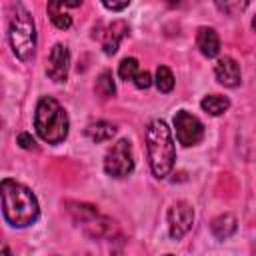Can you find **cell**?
<instances>
[{
    "label": "cell",
    "mask_w": 256,
    "mask_h": 256,
    "mask_svg": "<svg viewBox=\"0 0 256 256\" xmlns=\"http://www.w3.org/2000/svg\"><path fill=\"white\" fill-rule=\"evenodd\" d=\"M0 194H2V212L10 226L26 228L38 220L40 206L30 188L22 186L16 180L4 178L0 184Z\"/></svg>",
    "instance_id": "cell-1"
},
{
    "label": "cell",
    "mask_w": 256,
    "mask_h": 256,
    "mask_svg": "<svg viewBox=\"0 0 256 256\" xmlns=\"http://www.w3.org/2000/svg\"><path fill=\"white\" fill-rule=\"evenodd\" d=\"M146 152L152 174L160 180L166 178L174 168L176 148L168 124L160 118L152 120L146 128Z\"/></svg>",
    "instance_id": "cell-2"
},
{
    "label": "cell",
    "mask_w": 256,
    "mask_h": 256,
    "mask_svg": "<svg viewBox=\"0 0 256 256\" xmlns=\"http://www.w3.org/2000/svg\"><path fill=\"white\" fill-rule=\"evenodd\" d=\"M34 128L38 136L48 144H60L68 136L70 120L66 110L52 96H44L36 104L34 112Z\"/></svg>",
    "instance_id": "cell-3"
},
{
    "label": "cell",
    "mask_w": 256,
    "mask_h": 256,
    "mask_svg": "<svg viewBox=\"0 0 256 256\" xmlns=\"http://www.w3.org/2000/svg\"><path fill=\"white\" fill-rule=\"evenodd\" d=\"M8 40L12 52L18 60L30 62L36 52V26L30 12L22 4L12 6V14L8 20Z\"/></svg>",
    "instance_id": "cell-4"
},
{
    "label": "cell",
    "mask_w": 256,
    "mask_h": 256,
    "mask_svg": "<svg viewBox=\"0 0 256 256\" xmlns=\"http://www.w3.org/2000/svg\"><path fill=\"white\" fill-rule=\"evenodd\" d=\"M104 170L112 178H124L134 170V152L130 140L122 138L104 156Z\"/></svg>",
    "instance_id": "cell-5"
},
{
    "label": "cell",
    "mask_w": 256,
    "mask_h": 256,
    "mask_svg": "<svg viewBox=\"0 0 256 256\" xmlns=\"http://www.w3.org/2000/svg\"><path fill=\"white\" fill-rule=\"evenodd\" d=\"M174 128H176V138L182 146H196L204 138V124L200 122V118H196L188 110L176 112Z\"/></svg>",
    "instance_id": "cell-6"
},
{
    "label": "cell",
    "mask_w": 256,
    "mask_h": 256,
    "mask_svg": "<svg viewBox=\"0 0 256 256\" xmlns=\"http://www.w3.org/2000/svg\"><path fill=\"white\" fill-rule=\"evenodd\" d=\"M168 232L174 240H180L188 234V230L192 228L194 222V210L188 202L178 200L168 208Z\"/></svg>",
    "instance_id": "cell-7"
},
{
    "label": "cell",
    "mask_w": 256,
    "mask_h": 256,
    "mask_svg": "<svg viewBox=\"0 0 256 256\" xmlns=\"http://www.w3.org/2000/svg\"><path fill=\"white\" fill-rule=\"evenodd\" d=\"M68 68H70V52L64 44H54L48 56V64H46V74L50 80L54 82H66L68 78Z\"/></svg>",
    "instance_id": "cell-8"
},
{
    "label": "cell",
    "mask_w": 256,
    "mask_h": 256,
    "mask_svg": "<svg viewBox=\"0 0 256 256\" xmlns=\"http://www.w3.org/2000/svg\"><path fill=\"white\" fill-rule=\"evenodd\" d=\"M214 76L216 80L226 86V88H236L242 80V74H240V66L234 58L230 56H222L218 58V62L214 64Z\"/></svg>",
    "instance_id": "cell-9"
},
{
    "label": "cell",
    "mask_w": 256,
    "mask_h": 256,
    "mask_svg": "<svg viewBox=\"0 0 256 256\" xmlns=\"http://www.w3.org/2000/svg\"><path fill=\"white\" fill-rule=\"evenodd\" d=\"M128 32H130V28H128V24H126L124 20H114L112 24H108L106 30H104L102 36H100V42H102L104 52H106L108 56L114 54V52L118 50L120 42L128 36Z\"/></svg>",
    "instance_id": "cell-10"
},
{
    "label": "cell",
    "mask_w": 256,
    "mask_h": 256,
    "mask_svg": "<svg viewBox=\"0 0 256 256\" xmlns=\"http://www.w3.org/2000/svg\"><path fill=\"white\" fill-rule=\"evenodd\" d=\"M196 46H198V50L202 52V56L214 58V56L220 52V38H218L216 30L202 26V28L198 30V34H196Z\"/></svg>",
    "instance_id": "cell-11"
},
{
    "label": "cell",
    "mask_w": 256,
    "mask_h": 256,
    "mask_svg": "<svg viewBox=\"0 0 256 256\" xmlns=\"http://www.w3.org/2000/svg\"><path fill=\"white\" fill-rule=\"evenodd\" d=\"M84 134L92 142H106V140H110L116 134V126L110 124V122H106V120H96V122H92V124L86 126Z\"/></svg>",
    "instance_id": "cell-12"
},
{
    "label": "cell",
    "mask_w": 256,
    "mask_h": 256,
    "mask_svg": "<svg viewBox=\"0 0 256 256\" xmlns=\"http://www.w3.org/2000/svg\"><path fill=\"white\" fill-rule=\"evenodd\" d=\"M210 230L218 240H226L236 232V218L232 214H220L218 218L212 220Z\"/></svg>",
    "instance_id": "cell-13"
},
{
    "label": "cell",
    "mask_w": 256,
    "mask_h": 256,
    "mask_svg": "<svg viewBox=\"0 0 256 256\" xmlns=\"http://www.w3.org/2000/svg\"><path fill=\"white\" fill-rule=\"evenodd\" d=\"M200 106L210 116H220V114H224L230 108V100L226 96H220V94H208V96L202 98Z\"/></svg>",
    "instance_id": "cell-14"
},
{
    "label": "cell",
    "mask_w": 256,
    "mask_h": 256,
    "mask_svg": "<svg viewBox=\"0 0 256 256\" xmlns=\"http://www.w3.org/2000/svg\"><path fill=\"white\" fill-rule=\"evenodd\" d=\"M48 16H50L52 24L60 30H68L72 26V16L64 10L62 2H48Z\"/></svg>",
    "instance_id": "cell-15"
},
{
    "label": "cell",
    "mask_w": 256,
    "mask_h": 256,
    "mask_svg": "<svg viewBox=\"0 0 256 256\" xmlns=\"http://www.w3.org/2000/svg\"><path fill=\"white\" fill-rule=\"evenodd\" d=\"M94 90H96V94H98L102 100H108V98L114 96V92H116V84H114V76H112L110 70H102V72H100V76L96 78V86H94Z\"/></svg>",
    "instance_id": "cell-16"
},
{
    "label": "cell",
    "mask_w": 256,
    "mask_h": 256,
    "mask_svg": "<svg viewBox=\"0 0 256 256\" xmlns=\"http://www.w3.org/2000/svg\"><path fill=\"white\" fill-rule=\"evenodd\" d=\"M154 82H156V88L160 92H164V94L172 92V88H174V74H172V70L168 66H158Z\"/></svg>",
    "instance_id": "cell-17"
},
{
    "label": "cell",
    "mask_w": 256,
    "mask_h": 256,
    "mask_svg": "<svg viewBox=\"0 0 256 256\" xmlns=\"http://www.w3.org/2000/svg\"><path fill=\"white\" fill-rule=\"evenodd\" d=\"M138 60L136 58H124L122 62H120V66H118V76L122 78V80H132L134 82V78L138 76Z\"/></svg>",
    "instance_id": "cell-18"
},
{
    "label": "cell",
    "mask_w": 256,
    "mask_h": 256,
    "mask_svg": "<svg viewBox=\"0 0 256 256\" xmlns=\"http://www.w3.org/2000/svg\"><path fill=\"white\" fill-rule=\"evenodd\" d=\"M150 84H152V76H150V72H148V70H140L138 76L134 78V86L140 88V90H146V88H150Z\"/></svg>",
    "instance_id": "cell-19"
},
{
    "label": "cell",
    "mask_w": 256,
    "mask_h": 256,
    "mask_svg": "<svg viewBox=\"0 0 256 256\" xmlns=\"http://www.w3.org/2000/svg\"><path fill=\"white\" fill-rule=\"evenodd\" d=\"M16 142H18L24 150H36V148H38V146H36V140H34L32 134H28V132H20L18 138H16Z\"/></svg>",
    "instance_id": "cell-20"
},
{
    "label": "cell",
    "mask_w": 256,
    "mask_h": 256,
    "mask_svg": "<svg viewBox=\"0 0 256 256\" xmlns=\"http://www.w3.org/2000/svg\"><path fill=\"white\" fill-rule=\"evenodd\" d=\"M128 6H130L128 0H126V2H104V8H108V10H112V12H120V10L128 8Z\"/></svg>",
    "instance_id": "cell-21"
},
{
    "label": "cell",
    "mask_w": 256,
    "mask_h": 256,
    "mask_svg": "<svg viewBox=\"0 0 256 256\" xmlns=\"http://www.w3.org/2000/svg\"><path fill=\"white\" fill-rule=\"evenodd\" d=\"M2 256H10V250H8L6 244H2Z\"/></svg>",
    "instance_id": "cell-22"
},
{
    "label": "cell",
    "mask_w": 256,
    "mask_h": 256,
    "mask_svg": "<svg viewBox=\"0 0 256 256\" xmlns=\"http://www.w3.org/2000/svg\"><path fill=\"white\" fill-rule=\"evenodd\" d=\"M252 28L256 30V16H254V20H252Z\"/></svg>",
    "instance_id": "cell-23"
},
{
    "label": "cell",
    "mask_w": 256,
    "mask_h": 256,
    "mask_svg": "<svg viewBox=\"0 0 256 256\" xmlns=\"http://www.w3.org/2000/svg\"><path fill=\"white\" fill-rule=\"evenodd\" d=\"M164 256H172V254H164Z\"/></svg>",
    "instance_id": "cell-24"
}]
</instances>
